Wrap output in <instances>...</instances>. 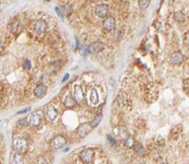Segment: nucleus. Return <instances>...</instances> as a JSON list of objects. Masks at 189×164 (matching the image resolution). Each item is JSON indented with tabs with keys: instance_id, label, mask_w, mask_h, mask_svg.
Here are the masks:
<instances>
[{
	"instance_id": "obj_7",
	"label": "nucleus",
	"mask_w": 189,
	"mask_h": 164,
	"mask_svg": "<svg viewBox=\"0 0 189 164\" xmlns=\"http://www.w3.org/2000/svg\"><path fill=\"white\" fill-rule=\"evenodd\" d=\"M66 143H67V141L63 136H56V137L52 140L51 144H52L53 149H60L66 145Z\"/></svg>"
},
{
	"instance_id": "obj_3",
	"label": "nucleus",
	"mask_w": 189,
	"mask_h": 164,
	"mask_svg": "<svg viewBox=\"0 0 189 164\" xmlns=\"http://www.w3.org/2000/svg\"><path fill=\"white\" fill-rule=\"evenodd\" d=\"M72 98L74 99L75 103L77 104H82L84 101V91H82V86L79 85H74L72 89Z\"/></svg>"
},
{
	"instance_id": "obj_5",
	"label": "nucleus",
	"mask_w": 189,
	"mask_h": 164,
	"mask_svg": "<svg viewBox=\"0 0 189 164\" xmlns=\"http://www.w3.org/2000/svg\"><path fill=\"white\" fill-rule=\"evenodd\" d=\"M92 126L91 124H88V123H84L82 125H79L76 129V133L79 138H85L89 135L90 130H91Z\"/></svg>"
},
{
	"instance_id": "obj_10",
	"label": "nucleus",
	"mask_w": 189,
	"mask_h": 164,
	"mask_svg": "<svg viewBox=\"0 0 189 164\" xmlns=\"http://www.w3.org/2000/svg\"><path fill=\"white\" fill-rule=\"evenodd\" d=\"M103 49H104V45L100 41H94V43H90L88 46V48H87L88 52L91 53V54H96V53L100 52Z\"/></svg>"
},
{
	"instance_id": "obj_26",
	"label": "nucleus",
	"mask_w": 189,
	"mask_h": 164,
	"mask_svg": "<svg viewBox=\"0 0 189 164\" xmlns=\"http://www.w3.org/2000/svg\"><path fill=\"white\" fill-rule=\"evenodd\" d=\"M184 40H185L186 45H189V31L185 34V35H184Z\"/></svg>"
},
{
	"instance_id": "obj_18",
	"label": "nucleus",
	"mask_w": 189,
	"mask_h": 164,
	"mask_svg": "<svg viewBox=\"0 0 189 164\" xmlns=\"http://www.w3.org/2000/svg\"><path fill=\"white\" fill-rule=\"evenodd\" d=\"M149 4H150V0H140V2H139L140 10H146L149 6Z\"/></svg>"
},
{
	"instance_id": "obj_23",
	"label": "nucleus",
	"mask_w": 189,
	"mask_h": 164,
	"mask_svg": "<svg viewBox=\"0 0 189 164\" xmlns=\"http://www.w3.org/2000/svg\"><path fill=\"white\" fill-rule=\"evenodd\" d=\"M36 164H49V163H48L47 159H45V157H38Z\"/></svg>"
},
{
	"instance_id": "obj_4",
	"label": "nucleus",
	"mask_w": 189,
	"mask_h": 164,
	"mask_svg": "<svg viewBox=\"0 0 189 164\" xmlns=\"http://www.w3.org/2000/svg\"><path fill=\"white\" fill-rule=\"evenodd\" d=\"M41 123L40 111H34L29 117V125L32 127H38Z\"/></svg>"
},
{
	"instance_id": "obj_30",
	"label": "nucleus",
	"mask_w": 189,
	"mask_h": 164,
	"mask_svg": "<svg viewBox=\"0 0 189 164\" xmlns=\"http://www.w3.org/2000/svg\"><path fill=\"white\" fill-rule=\"evenodd\" d=\"M68 78H69V75H68V74H67V75H66V76H64V77L63 82H64V80H68Z\"/></svg>"
},
{
	"instance_id": "obj_21",
	"label": "nucleus",
	"mask_w": 189,
	"mask_h": 164,
	"mask_svg": "<svg viewBox=\"0 0 189 164\" xmlns=\"http://www.w3.org/2000/svg\"><path fill=\"white\" fill-rule=\"evenodd\" d=\"M174 19L176 20V21L181 22L184 20V14L182 12H176V14H174Z\"/></svg>"
},
{
	"instance_id": "obj_24",
	"label": "nucleus",
	"mask_w": 189,
	"mask_h": 164,
	"mask_svg": "<svg viewBox=\"0 0 189 164\" xmlns=\"http://www.w3.org/2000/svg\"><path fill=\"white\" fill-rule=\"evenodd\" d=\"M18 125L24 127V126L29 125V122L27 121V119H21V120H19V121H18Z\"/></svg>"
},
{
	"instance_id": "obj_6",
	"label": "nucleus",
	"mask_w": 189,
	"mask_h": 164,
	"mask_svg": "<svg viewBox=\"0 0 189 164\" xmlns=\"http://www.w3.org/2000/svg\"><path fill=\"white\" fill-rule=\"evenodd\" d=\"M94 13H95V15L97 17H100V18L107 17L108 13H109V8H108L107 4H98L94 9Z\"/></svg>"
},
{
	"instance_id": "obj_8",
	"label": "nucleus",
	"mask_w": 189,
	"mask_h": 164,
	"mask_svg": "<svg viewBox=\"0 0 189 164\" xmlns=\"http://www.w3.org/2000/svg\"><path fill=\"white\" fill-rule=\"evenodd\" d=\"M93 157H94V151L92 149H85L79 155L80 160L84 163H90L93 160Z\"/></svg>"
},
{
	"instance_id": "obj_20",
	"label": "nucleus",
	"mask_w": 189,
	"mask_h": 164,
	"mask_svg": "<svg viewBox=\"0 0 189 164\" xmlns=\"http://www.w3.org/2000/svg\"><path fill=\"white\" fill-rule=\"evenodd\" d=\"M134 151H136L139 155H144V154H145L144 147H143L140 144H135V145H134Z\"/></svg>"
},
{
	"instance_id": "obj_13",
	"label": "nucleus",
	"mask_w": 189,
	"mask_h": 164,
	"mask_svg": "<svg viewBox=\"0 0 189 164\" xmlns=\"http://www.w3.org/2000/svg\"><path fill=\"white\" fill-rule=\"evenodd\" d=\"M24 156H22L20 152L16 151L11 155V158H10L11 164H24Z\"/></svg>"
},
{
	"instance_id": "obj_15",
	"label": "nucleus",
	"mask_w": 189,
	"mask_h": 164,
	"mask_svg": "<svg viewBox=\"0 0 189 164\" xmlns=\"http://www.w3.org/2000/svg\"><path fill=\"white\" fill-rule=\"evenodd\" d=\"M47 93V87L43 86V85H38L35 89H34V94H35L36 98L41 99Z\"/></svg>"
},
{
	"instance_id": "obj_27",
	"label": "nucleus",
	"mask_w": 189,
	"mask_h": 164,
	"mask_svg": "<svg viewBox=\"0 0 189 164\" xmlns=\"http://www.w3.org/2000/svg\"><path fill=\"white\" fill-rule=\"evenodd\" d=\"M107 139L110 141V144H112V145H114V144H115V139H113V138H112L110 135L107 137Z\"/></svg>"
},
{
	"instance_id": "obj_11",
	"label": "nucleus",
	"mask_w": 189,
	"mask_h": 164,
	"mask_svg": "<svg viewBox=\"0 0 189 164\" xmlns=\"http://www.w3.org/2000/svg\"><path fill=\"white\" fill-rule=\"evenodd\" d=\"M115 27V19L112 16H107L103 21V28L106 31H112Z\"/></svg>"
},
{
	"instance_id": "obj_25",
	"label": "nucleus",
	"mask_w": 189,
	"mask_h": 164,
	"mask_svg": "<svg viewBox=\"0 0 189 164\" xmlns=\"http://www.w3.org/2000/svg\"><path fill=\"white\" fill-rule=\"evenodd\" d=\"M24 69H30L31 68V63L29 61H24Z\"/></svg>"
},
{
	"instance_id": "obj_12",
	"label": "nucleus",
	"mask_w": 189,
	"mask_h": 164,
	"mask_svg": "<svg viewBox=\"0 0 189 164\" xmlns=\"http://www.w3.org/2000/svg\"><path fill=\"white\" fill-rule=\"evenodd\" d=\"M184 61V56L180 51L172 53L171 56H170V63L172 65H181Z\"/></svg>"
},
{
	"instance_id": "obj_22",
	"label": "nucleus",
	"mask_w": 189,
	"mask_h": 164,
	"mask_svg": "<svg viewBox=\"0 0 189 164\" xmlns=\"http://www.w3.org/2000/svg\"><path fill=\"white\" fill-rule=\"evenodd\" d=\"M18 27H19V22H18V21H14L13 24H11L10 29H11V31H12V32H17L18 31V29H17Z\"/></svg>"
},
{
	"instance_id": "obj_31",
	"label": "nucleus",
	"mask_w": 189,
	"mask_h": 164,
	"mask_svg": "<svg viewBox=\"0 0 189 164\" xmlns=\"http://www.w3.org/2000/svg\"><path fill=\"white\" fill-rule=\"evenodd\" d=\"M161 164H168V163H167V162H162Z\"/></svg>"
},
{
	"instance_id": "obj_14",
	"label": "nucleus",
	"mask_w": 189,
	"mask_h": 164,
	"mask_svg": "<svg viewBox=\"0 0 189 164\" xmlns=\"http://www.w3.org/2000/svg\"><path fill=\"white\" fill-rule=\"evenodd\" d=\"M89 101H90V103H91L93 106H96L98 103H100V95H98V93H97V91H96V89L92 88L91 90H90Z\"/></svg>"
},
{
	"instance_id": "obj_2",
	"label": "nucleus",
	"mask_w": 189,
	"mask_h": 164,
	"mask_svg": "<svg viewBox=\"0 0 189 164\" xmlns=\"http://www.w3.org/2000/svg\"><path fill=\"white\" fill-rule=\"evenodd\" d=\"M45 117L47 119V121L49 122H54L58 117V111L53 105H47L45 108Z\"/></svg>"
},
{
	"instance_id": "obj_33",
	"label": "nucleus",
	"mask_w": 189,
	"mask_h": 164,
	"mask_svg": "<svg viewBox=\"0 0 189 164\" xmlns=\"http://www.w3.org/2000/svg\"><path fill=\"white\" fill-rule=\"evenodd\" d=\"M48 1H49V0H48Z\"/></svg>"
},
{
	"instance_id": "obj_1",
	"label": "nucleus",
	"mask_w": 189,
	"mask_h": 164,
	"mask_svg": "<svg viewBox=\"0 0 189 164\" xmlns=\"http://www.w3.org/2000/svg\"><path fill=\"white\" fill-rule=\"evenodd\" d=\"M13 147L18 152H25L27 149V142L24 138H15L13 141Z\"/></svg>"
},
{
	"instance_id": "obj_29",
	"label": "nucleus",
	"mask_w": 189,
	"mask_h": 164,
	"mask_svg": "<svg viewBox=\"0 0 189 164\" xmlns=\"http://www.w3.org/2000/svg\"><path fill=\"white\" fill-rule=\"evenodd\" d=\"M29 110H31V108H27V109H24V110H21V111H19L18 114H25V112H27Z\"/></svg>"
},
{
	"instance_id": "obj_32",
	"label": "nucleus",
	"mask_w": 189,
	"mask_h": 164,
	"mask_svg": "<svg viewBox=\"0 0 189 164\" xmlns=\"http://www.w3.org/2000/svg\"><path fill=\"white\" fill-rule=\"evenodd\" d=\"M86 1H93V0H86Z\"/></svg>"
},
{
	"instance_id": "obj_9",
	"label": "nucleus",
	"mask_w": 189,
	"mask_h": 164,
	"mask_svg": "<svg viewBox=\"0 0 189 164\" xmlns=\"http://www.w3.org/2000/svg\"><path fill=\"white\" fill-rule=\"evenodd\" d=\"M33 29L37 34H43L47 31V24L43 20H35L33 22Z\"/></svg>"
},
{
	"instance_id": "obj_17",
	"label": "nucleus",
	"mask_w": 189,
	"mask_h": 164,
	"mask_svg": "<svg viewBox=\"0 0 189 164\" xmlns=\"http://www.w3.org/2000/svg\"><path fill=\"white\" fill-rule=\"evenodd\" d=\"M74 99L73 98H71L70 95H68L66 98V100H64V106L66 107H68V108H70V107H72L73 105H74Z\"/></svg>"
},
{
	"instance_id": "obj_19",
	"label": "nucleus",
	"mask_w": 189,
	"mask_h": 164,
	"mask_svg": "<svg viewBox=\"0 0 189 164\" xmlns=\"http://www.w3.org/2000/svg\"><path fill=\"white\" fill-rule=\"evenodd\" d=\"M126 146L129 147V148H132V147H134L135 145V142H134V139H133L132 137H129L126 139V142H125Z\"/></svg>"
},
{
	"instance_id": "obj_28",
	"label": "nucleus",
	"mask_w": 189,
	"mask_h": 164,
	"mask_svg": "<svg viewBox=\"0 0 189 164\" xmlns=\"http://www.w3.org/2000/svg\"><path fill=\"white\" fill-rule=\"evenodd\" d=\"M55 11H56V12H57V14H58V16H59V17H60L61 19H63V14H61L60 10H59L58 8H55Z\"/></svg>"
},
{
	"instance_id": "obj_16",
	"label": "nucleus",
	"mask_w": 189,
	"mask_h": 164,
	"mask_svg": "<svg viewBox=\"0 0 189 164\" xmlns=\"http://www.w3.org/2000/svg\"><path fill=\"white\" fill-rule=\"evenodd\" d=\"M101 119H103V115H101L100 114L96 115V117H94V120H93V121L91 122V126H92V128H94V127H96V126H97L98 124L100 123Z\"/></svg>"
}]
</instances>
